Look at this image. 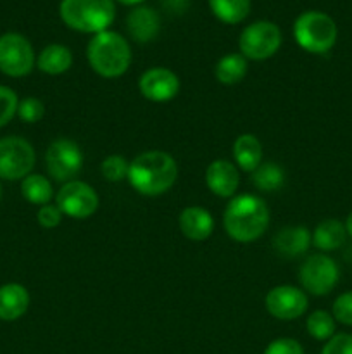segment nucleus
<instances>
[{"label": "nucleus", "mask_w": 352, "mask_h": 354, "mask_svg": "<svg viewBox=\"0 0 352 354\" xmlns=\"http://www.w3.org/2000/svg\"><path fill=\"white\" fill-rule=\"evenodd\" d=\"M178 178V165L164 151H147L130 162L128 182L138 194L157 197L168 192Z\"/></svg>", "instance_id": "obj_1"}, {"label": "nucleus", "mask_w": 352, "mask_h": 354, "mask_svg": "<svg viewBox=\"0 0 352 354\" xmlns=\"http://www.w3.org/2000/svg\"><path fill=\"white\" fill-rule=\"evenodd\" d=\"M37 156L35 149L23 137L0 138V178L16 182L26 178L33 169Z\"/></svg>", "instance_id": "obj_7"}, {"label": "nucleus", "mask_w": 352, "mask_h": 354, "mask_svg": "<svg viewBox=\"0 0 352 354\" xmlns=\"http://www.w3.org/2000/svg\"><path fill=\"white\" fill-rule=\"evenodd\" d=\"M206 183L211 192L217 197H233L240 183L237 166L226 159H216L206 169Z\"/></svg>", "instance_id": "obj_14"}, {"label": "nucleus", "mask_w": 352, "mask_h": 354, "mask_svg": "<svg viewBox=\"0 0 352 354\" xmlns=\"http://www.w3.org/2000/svg\"><path fill=\"white\" fill-rule=\"evenodd\" d=\"M282 45V31L271 21H255L240 35L238 47L245 59L266 61L278 52Z\"/></svg>", "instance_id": "obj_6"}, {"label": "nucleus", "mask_w": 352, "mask_h": 354, "mask_svg": "<svg viewBox=\"0 0 352 354\" xmlns=\"http://www.w3.org/2000/svg\"><path fill=\"white\" fill-rule=\"evenodd\" d=\"M37 64L30 40L19 33H6L0 37V71L10 78L30 75Z\"/></svg>", "instance_id": "obj_9"}, {"label": "nucleus", "mask_w": 352, "mask_h": 354, "mask_svg": "<svg viewBox=\"0 0 352 354\" xmlns=\"http://www.w3.org/2000/svg\"><path fill=\"white\" fill-rule=\"evenodd\" d=\"M226 234L237 242H254L269 227V209L264 199L252 194L231 197L223 214Z\"/></svg>", "instance_id": "obj_2"}, {"label": "nucleus", "mask_w": 352, "mask_h": 354, "mask_svg": "<svg viewBox=\"0 0 352 354\" xmlns=\"http://www.w3.org/2000/svg\"><path fill=\"white\" fill-rule=\"evenodd\" d=\"M128 171H130V162L123 158V156L113 154L106 158L100 165V173L107 182H121V180L128 178Z\"/></svg>", "instance_id": "obj_27"}, {"label": "nucleus", "mask_w": 352, "mask_h": 354, "mask_svg": "<svg viewBox=\"0 0 352 354\" xmlns=\"http://www.w3.org/2000/svg\"><path fill=\"white\" fill-rule=\"evenodd\" d=\"M138 88L152 102H169L179 92V78L168 68H150L138 80Z\"/></svg>", "instance_id": "obj_13"}, {"label": "nucleus", "mask_w": 352, "mask_h": 354, "mask_svg": "<svg viewBox=\"0 0 352 354\" xmlns=\"http://www.w3.org/2000/svg\"><path fill=\"white\" fill-rule=\"evenodd\" d=\"M21 194L24 199L37 206H45L50 203L54 190H52V183L43 175H28L21 182Z\"/></svg>", "instance_id": "obj_25"}, {"label": "nucleus", "mask_w": 352, "mask_h": 354, "mask_svg": "<svg viewBox=\"0 0 352 354\" xmlns=\"http://www.w3.org/2000/svg\"><path fill=\"white\" fill-rule=\"evenodd\" d=\"M126 28L130 37L138 44L152 41L161 30V17L150 7H135L126 17Z\"/></svg>", "instance_id": "obj_16"}, {"label": "nucleus", "mask_w": 352, "mask_h": 354, "mask_svg": "<svg viewBox=\"0 0 352 354\" xmlns=\"http://www.w3.org/2000/svg\"><path fill=\"white\" fill-rule=\"evenodd\" d=\"M235 165L242 171L252 173L262 161V145L259 138L252 133H244L233 142Z\"/></svg>", "instance_id": "obj_20"}, {"label": "nucleus", "mask_w": 352, "mask_h": 354, "mask_svg": "<svg viewBox=\"0 0 352 354\" xmlns=\"http://www.w3.org/2000/svg\"><path fill=\"white\" fill-rule=\"evenodd\" d=\"M45 106L37 97H26L17 104V116L24 123H37L43 118Z\"/></svg>", "instance_id": "obj_29"}, {"label": "nucleus", "mask_w": 352, "mask_h": 354, "mask_svg": "<svg viewBox=\"0 0 352 354\" xmlns=\"http://www.w3.org/2000/svg\"><path fill=\"white\" fill-rule=\"evenodd\" d=\"M307 334L316 341H328L335 335V318L333 315L324 310H316L307 317L306 322Z\"/></svg>", "instance_id": "obj_26"}, {"label": "nucleus", "mask_w": 352, "mask_h": 354, "mask_svg": "<svg viewBox=\"0 0 352 354\" xmlns=\"http://www.w3.org/2000/svg\"><path fill=\"white\" fill-rule=\"evenodd\" d=\"M340 279V270L335 259L330 256L313 254L300 265L299 268V282L304 290H307L313 296H326Z\"/></svg>", "instance_id": "obj_8"}, {"label": "nucleus", "mask_w": 352, "mask_h": 354, "mask_svg": "<svg viewBox=\"0 0 352 354\" xmlns=\"http://www.w3.org/2000/svg\"><path fill=\"white\" fill-rule=\"evenodd\" d=\"M345 239H347L345 223L335 218L323 220L313 232V244L321 252L337 251L345 244Z\"/></svg>", "instance_id": "obj_19"}, {"label": "nucleus", "mask_w": 352, "mask_h": 354, "mask_svg": "<svg viewBox=\"0 0 352 354\" xmlns=\"http://www.w3.org/2000/svg\"><path fill=\"white\" fill-rule=\"evenodd\" d=\"M55 206L62 211V214L75 220L90 218L99 207V196L88 183L81 180H71L61 187L55 196Z\"/></svg>", "instance_id": "obj_11"}, {"label": "nucleus", "mask_w": 352, "mask_h": 354, "mask_svg": "<svg viewBox=\"0 0 352 354\" xmlns=\"http://www.w3.org/2000/svg\"><path fill=\"white\" fill-rule=\"evenodd\" d=\"M266 310L276 320L290 322L302 317L307 310V296L295 286H276L266 294Z\"/></svg>", "instance_id": "obj_12"}, {"label": "nucleus", "mask_w": 352, "mask_h": 354, "mask_svg": "<svg viewBox=\"0 0 352 354\" xmlns=\"http://www.w3.org/2000/svg\"><path fill=\"white\" fill-rule=\"evenodd\" d=\"M62 211L57 206H52V204H45L38 209L37 220L38 223L43 228H55L62 221Z\"/></svg>", "instance_id": "obj_33"}, {"label": "nucleus", "mask_w": 352, "mask_h": 354, "mask_svg": "<svg viewBox=\"0 0 352 354\" xmlns=\"http://www.w3.org/2000/svg\"><path fill=\"white\" fill-rule=\"evenodd\" d=\"M30 308V294L21 283H6L0 287V320L14 322L24 317Z\"/></svg>", "instance_id": "obj_18"}, {"label": "nucleus", "mask_w": 352, "mask_h": 354, "mask_svg": "<svg viewBox=\"0 0 352 354\" xmlns=\"http://www.w3.org/2000/svg\"><path fill=\"white\" fill-rule=\"evenodd\" d=\"M247 59L242 54H226L217 61L214 68L216 80L223 85H237L247 75Z\"/></svg>", "instance_id": "obj_22"}, {"label": "nucleus", "mask_w": 352, "mask_h": 354, "mask_svg": "<svg viewBox=\"0 0 352 354\" xmlns=\"http://www.w3.org/2000/svg\"><path fill=\"white\" fill-rule=\"evenodd\" d=\"M37 66L41 73H45V75H62V73H66L72 66V54L66 45H47V47L38 54Z\"/></svg>", "instance_id": "obj_21"}, {"label": "nucleus", "mask_w": 352, "mask_h": 354, "mask_svg": "<svg viewBox=\"0 0 352 354\" xmlns=\"http://www.w3.org/2000/svg\"><path fill=\"white\" fill-rule=\"evenodd\" d=\"M0 199H2V185H0Z\"/></svg>", "instance_id": "obj_36"}, {"label": "nucleus", "mask_w": 352, "mask_h": 354, "mask_svg": "<svg viewBox=\"0 0 352 354\" xmlns=\"http://www.w3.org/2000/svg\"><path fill=\"white\" fill-rule=\"evenodd\" d=\"M337 35L335 21L320 10L300 14L293 24V38L297 45L309 54H326L333 48Z\"/></svg>", "instance_id": "obj_5"}, {"label": "nucleus", "mask_w": 352, "mask_h": 354, "mask_svg": "<svg viewBox=\"0 0 352 354\" xmlns=\"http://www.w3.org/2000/svg\"><path fill=\"white\" fill-rule=\"evenodd\" d=\"M345 230H347V235L352 239V211L349 213L347 220H345Z\"/></svg>", "instance_id": "obj_34"}, {"label": "nucleus", "mask_w": 352, "mask_h": 354, "mask_svg": "<svg viewBox=\"0 0 352 354\" xmlns=\"http://www.w3.org/2000/svg\"><path fill=\"white\" fill-rule=\"evenodd\" d=\"M262 354H304V348L295 341V339L282 337L269 342L268 348L264 349Z\"/></svg>", "instance_id": "obj_32"}, {"label": "nucleus", "mask_w": 352, "mask_h": 354, "mask_svg": "<svg viewBox=\"0 0 352 354\" xmlns=\"http://www.w3.org/2000/svg\"><path fill=\"white\" fill-rule=\"evenodd\" d=\"M59 14L71 30L97 35L113 24L116 6L114 0H62Z\"/></svg>", "instance_id": "obj_4"}, {"label": "nucleus", "mask_w": 352, "mask_h": 354, "mask_svg": "<svg viewBox=\"0 0 352 354\" xmlns=\"http://www.w3.org/2000/svg\"><path fill=\"white\" fill-rule=\"evenodd\" d=\"M17 104H19L17 93L12 88H9V86L0 85V128L10 123V120L16 116Z\"/></svg>", "instance_id": "obj_28"}, {"label": "nucleus", "mask_w": 352, "mask_h": 354, "mask_svg": "<svg viewBox=\"0 0 352 354\" xmlns=\"http://www.w3.org/2000/svg\"><path fill=\"white\" fill-rule=\"evenodd\" d=\"M117 2L124 3V6H138V3H141L144 0H117Z\"/></svg>", "instance_id": "obj_35"}, {"label": "nucleus", "mask_w": 352, "mask_h": 354, "mask_svg": "<svg viewBox=\"0 0 352 354\" xmlns=\"http://www.w3.org/2000/svg\"><path fill=\"white\" fill-rule=\"evenodd\" d=\"M331 315H333L335 322L342 325L352 327V290L340 294L335 299L333 308H331Z\"/></svg>", "instance_id": "obj_30"}, {"label": "nucleus", "mask_w": 352, "mask_h": 354, "mask_svg": "<svg viewBox=\"0 0 352 354\" xmlns=\"http://www.w3.org/2000/svg\"><path fill=\"white\" fill-rule=\"evenodd\" d=\"M86 59L90 68L102 78H119L131 64V47L116 31H100L88 41Z\"/></svg>", "instance_id": "obj_3"}, {"label": "nucleus", "mask_w": 352, "mask_h": 354, "mask_svg": "<svg viewBox=\"0 0 352 354\" xmlns=\"http://www.w3.org/2000/svg\"><path fill=\"white\" fill-rule=\"evenodd\" d=\"M321 354H352V334H335L323 346Z\"/></svg>", "instance_id": "obj_31"}, {"label": "nucleus", "mask_w": 352, "mask_h": 354, "mask_svg": "<svg viewBox=\"0 0 352 354\" xmlns=\"http://www.w3.org/2000/svg\"><path fill=\"white\" fill-rule=\"evenodd\" d=\"M179 230L190 241H206L214 230L213 214L200 206H188L179 214Z\"/></svg>", "instance_id": "obj_17"}, {"label": "nucleus", "mask_w": 352, "mask_h": 354, "mask_svg": "<svg viewBox=\"0 0 352 354\" xmlns=\"http://www.w3.org/2000/svg\"><path fill=\"white\" fill-rule=\"evenodd\" d=\"M214 16L226 24H238L251 12V0H209Z\"/></svg>", "instance_id": "obj_24"}, {"label": "nucleus", "mask_w": 352, "mask_h": 354, "mask_svg": "<svg viewBox=\"0 0 352 354\" xmlns=\"http://www.w3.org/2000/svg\"><path fill=\"white\" fill-rule=\"evenodd\" d=\"M285 183V171L276 162H261L252 171V185L261 192H276Z\"/></svg>", "instance_id": "obj_23"}, {"label": "nucleus", "mask_w": 352, "mask_h": 354, "mask_svg": "<svg viewBox=\"0 0 352 354\" xmlns=\"http://www.w3.org/2000/svg\"><path fill=\"white\" fill-rule=\"evenodd\" d=\"M45 165L55 182H71L83 168V152L75 140L57 138L48 145Z\"/></svg>", "instance_id": "obj_10"}, {"label": "nucleus", "mask_w": 352, "mask_h": 354, "mask_svg": "<svg viewBox=\"0 0 352 354\" xmlns=\"http://www.w3.org/2000/svg\"><path fill=\"white\" fill-rule=\"evenodd\" d=\"M313 242V234L306 227H285L276 232L273 248L282 258H299L306 254Z\"/></svg>", "instance_id": "obj_15"}]
</instances>
